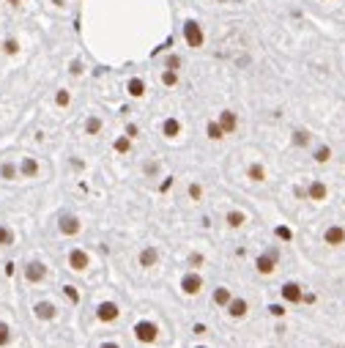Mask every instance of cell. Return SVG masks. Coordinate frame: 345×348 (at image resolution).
I'll use <instances>...</instances> for the list:
<instances>
[{
    "label": "cell",
    "mask_w": 345,
    "mask_h": 348,
    "mask_svg": "<svg viewBox=\"0 0 345 348\" xmlns=\"http://www.w3.org/2000/svg\"><path fill=\"white\" fill-rule=\"evenodd\" d=\"M203 260H206V258H203L200 252H192V255H189V266H195V269H198V266H203Z\"/></svg>",
    "instance_id": "cell-36"
},
{
    "label": "cell",
    "mask_w": 345,
    "mask_h": 348,
    "mask_svg": "<svg viewBox=\"0 0 345 348\" xmlns=\"http://www.w3.org/2000/svg\"><path fill=\"white\" fill-rule=\"evenodd\" d=\"M315 162L318 165H326L329 162V159H331V148H329V145H321V148H315Z\"/></svg>",
    "instance_id": "cell-25"
},
{
    "label": "cell",
    "mask_w": 345,
    "mask_h": 348,
    "mask_svg": "<svg viewBox=\"0 0 345 348\" xmlns=\"http://www.w3.org/2000/svg\"><path fill=\"white\" fill-rule=\"evenodd\" d=\"M129 148H132V137L129 135H124V137L115 140V151H118V153H129Z\"/></svg>",
    "instance_id": "cell-27"
},
{
    "label": "cell",
    "mask_w": 345,
    "mask_h": 348,
    "mask_svg": "<svg viewBox=\"0 0 345 348\" xmlns=\"http://www.w3.org/2000/svg\"><path fill=\"white\" fill-rule=\"evenodd\" d=\"M225 310H227V316H230V318H244V316H247V310H249V304H247V299L233 296Z\"/></svg>",
    "instance_id": "cell-11"
},
{
    "label": "cell",
    "mask_w": 345,
    "mask_h": 348,
    "mask_svg": "<svg viewBox=\"0 0 345 348\" xmlns=\"http://www.w3.org/2000/svg\"><path fill=\"white\" fill-rule=\"evenodd\" d=\"M126 91H129V96H134V99H140L145 93V83L140 77H132L129 83H126Z\"/></svg>",
    "instance_id": "cell-20"
},
{
    "label": "cell",
    "mask_w": 345,
    "mask_h": 348,
    "mask_svg": "<svg viewBox=\"0 0 345 348\" xmlns=\"http://www.w3.org/2000/svg\"><path fill=\"white\" fill-rule=\"evenodd\" d=\"M247 176H249V181H258L260 184V181H266V167L255 162V165L247 167Z\"/></svg>",
    "instance_id": "cell-21"
},
{
    "label": "cell",
    "mask_w": 345,
    "mask_h": 348,
    "mask_svg": "<svg viewBox=\"0 0 345 348\" xmlns=\"http://www.w3.org/2000/svg\"><path fill=\"white\" fill-rule=\"evenodd\" d=\"M44 277H47V266L42 260H30V263L25 266V280H28V283H42Z\"/></svg>",
    "instance_id": "cell-9"
},
{
    "label": "cell",
    "mask_w": 345,
    "mask_h": 348,
    "mask_svg": "<svg viewBox=\"0 0 345 348\" xmlns=\"http://www.w3.org/2000/svg\"><path fill=\"white\" fill-rule=\"evenodd\" d=\"M184 42L192 47V50L203 47V42H206V33H203L200 22H195V19H186V22H184Z\"/></svg>",
    "instance_id": "cell-2"
},
{
    "label": "cell",
    "mask_w": 345,
    "mask_h": 348,
    "mask_svg": "<svg viewBox=\"0 0 345 348\" xmlns=\"http://www.w3.org/2000/svg\"><path fill=\"white\" fill-rule=\"evenodd\" d=\"M162 83H165V85H175V83H178V74H175L173 69H165V74H162Z\"/></svg>",
    "instance_id": "cell-31"
},
{
    "label": "cell",
    "mask_w": 345,
    "mask_h": 348,
    "mask_svg": "<svg viewBox=\"0 0 345 348\" xmlns=\"http://www.w3.org/2000/svg\"><path fill=\"white\" fill-rule=\"evenodd\" d=\"M157 260H159V250H157V247H145V250H140V266H143V269L157 266Z\"/></svg>",
    "instance_id": "cell-15"
},
{
    "label": "cell",
    "mask_w": 345,
    "mask_h": 348,
    "mask_svg": "<svg viewBox=\"0 0 345 348\" xmlns=\"http://www.w3.org/2000/svg\"><path fill=\"white\" fill-rule=\"evenodd\" d=\"M0 176H3L6 181H14V178H17V165H14V162H3V167H0Z\"/></svg>",
    "instance_id": "cell-24"
},
{
    "label": "cell",
    "mask_w": 345,
    "mask_h": 348,
    "mask_svg": "<svg viewBox=\"0 0 345 348\" xmlns=\"http://www.w3.org/2000/svg\"><path fill=\"white\" fill-rule=\"evenodd\" d=\"M269 313H272L274 318H282V316H285V307H282V304H272V307H269Z\"/></svg>",
    "instance_id": "cell-37"
},
{
    "label": "cell",
    "mask_w": 345,
    "mask_h": 348,
    "mask_svg": "<svg viewBox=\"0 0 345 348\" xmlns=\"http://www.w3.org/2000/svg\"><path fill=\"white\" fill-rule=\"evenodd\" d=\"M323 244H329V247H342L345 244V227L342 225H329L326 230H323Z\"/></svg>",
    "instance_id": "cell-7"
},
{
    "label": "cell",
    "mask_w": 345,
    "mask_h": 348,
    "mask_svg": "<svg viewBox=\"0 0 345 348\" xmlns=\"http://www.w3.org/2000/svg\"><path fill=\"white\" fill-rule=\"evenodd\" d=\"M126 135H129V137H137V126L129 124V126H126Z\"/></svg>",
    "instance_id": "cell-39"
},
{
    "label": "cell",
    "mask_w": 345,
    "mask_h": 348,
    "mask_svg": "<svg viewBox=\"0 0 345 348\" xmlns=\"http://www.w3.org/2000/svg\"><path fill=\"white\" fill-rule=\"evenodd\" d=\"M52 3H55V6H63V3H66V0H52Z\"/></svg>",
    "instance_id": "cell-42"
},
{
    "label": "cell",
    "mask_w": 345,
    "mask_h": 348,
    "mask_svg": "<svg viewBox=\"0 0 345 348\" xmlns=\"http://www.w3.org/2000/svg\"><path fill=\"white\" fill-rule=\"evenodd\" d=\"M88 263H91V258H88L85 250H80V247H77V250L69 252V266H71L74 272H85Z\"/></svg>",
    "instance_id": "cell-10"
},
{
    "label": "cell",
    "mask_w": 345,
    "mask_h": 348,
    "mask_svg": "<svg viewBox=\"0 0 345 348\" xmlns=\"http://www.w3.org/2000/svg\"><path fill=\"white\" fill-rule=\"evenodd\" d=\"M313 135H310V129H293V135H290V145L293 148H307Z\"/></svg>",
    "instance_id": "cell-16"
},
{
    "label": "cell",
    "mask_w": 345,
    "mask_h": 348,
    "mask_svg": "<svg viewBox=\"0 0 345 348\" xmlns=\"http://www.w3.org/2000/svg\"><path fill=\"white\" fill-rule=\"evenodd\" d=\"M19 173H22L25 178H33V176L39 173V162H36L33 157H25V159H22V165H19Z\"/></svg>",
    "instance_id": "cell-18"
},
{
    "label": "cell",
    "mask_w": 345,
    "mask_h": 348,
    "mask_svg": "<svg viewBox=\"0 0 345 348\" xmlns=\"http://www.w3.org/2000/svg\"><path fill=\"white\" fill-rule=\"evenodd\" d=\"M58 230L63 233V236H77V233L83 230V222H80V217H74V214H60Z\"/></svg>",
    "instance_id": "cell-4"
},
{
    "label": "cell",
    "mask_w": 345,
    "mask_h": 348,
    "mask_svg": "<svg viewBox=\"0 0 345 348\" xmlns=\"http://www.w3.org/2000/svg\"><path fill=\"white\" fill-rule=\"evenodd\" d=\"M282 299H285L288 304H301L304 288L299 283H285V285H282Z\"/></svg>",
    "instance_id": "cell-8"
},
{
    "label": "cell",
    "mask_w": 345,
    "mask_h": 348,
    "mask_svg": "<svg viewBox=\"0 0 345 348\" xmlns=\"http://www.w3.org/2000/svg\"><path fill=\"white\" fill-rule=\"evenodd\" d=\"M9 244H14V233L6 225H0V247H9Z\"/></svg>",
    "instance_id": "cell-28"
},
{
    "label": "cell",
    "mask_w": 345,
    "mask_h": 348,
    "mask_svg": "<svg viewBox=\"0 0 345 348\" xmlns=\"http://www.w3.org/2000/svg\"><path fill=\"white\" fill-rule=\"evenodd\" d=\"M189 198H192V200H200V198H203V186H200V184H189Z\"/></svg>",
    "instance_id": "cell-33"
},
{
    "label": "cell",
    "mask_w": 345,
    "mask_h": 348,
    "mask_svg": "<svg viewBox=\"0 0 345 348\" xmlns=\"http://www.w3.org/2000/svg\"><path fill=\"white\" fill-rule=\"evenodd\" d=\"M230 299H233L230 288H214V304H216V307H227Z\"/></svg>",
    "instance_id": "cell-19"
},
{
    "label": "cell",
    "mask_w": 345,
    "mask_h": 348,
    "mask_svg": "<svg viewBox=\"0 0 345 348\" xmlns=\"http://www.w3.org/2000/svg\"><path fill=\"white\" fill-rule=\"evenodd\" d=\"M198 348H206V345H198Z\"/></svg>",
    "instance_id": "cell-44"
},
{
    "label": "cell",
    "mask_w": 345,
    "mask_h": 348,
    "mask_svg": "<svg viewBox=\"0 0 345 348\" xmlns=\"http://www.w3.org/2000/svg\"><path fill=\"white\" fill-rule=\"evenodd\" d=\"M85 132H88V135H99V132H101V118H96V115L88 118V121H85Z\"/></svg>",
    "instance_id": "cell-26"
},
{
    "label": "cell",
    "mask_w": 345,
    "mask_h": 348,
    "mask_svg": "<svg viewBox=\"0 0 345 348\" xmlns=\"http://www.w3.org/2000/svg\"><path fill=\"white\" fill-rule=\"evenodd\" d=\"M63 293L69 296V302H74V304L80 302V293H77V288H74V285H66V288H63Z\"/></svg>",
    "instance_id": "cell-32"
},
{
    "label": "cell",
    "mask_w": 345,
    "mask_h": 348,
    "mask_svg": "<svg viewBox=\"0 0 345 348\" xmlns=\"http://www.w3.org/2000/svg\"><path fill=\"white\" fill-rule=\"evenodd\" d=\"M9 3H11V6H14V9H17V6H19V0H9Z\"/></svg>",
    "instance_id": "cell-43"
},
{
    "label": "cell",
    "mask_w": 345,
    "mask_h": 348,
    "mask_svg": "<svg viewBox=\"0 0 345 348\" xmlns=\"http://www.w3.org/2000/svg\"><path fill=\"white\" fill-rule=\"evenodd\" d=\"M162 135L165 137H178L181 135V121L178 118H167V121L162 124Z\"/></svg>",
    "instance_id": "cell-17"
},
{
    "label": "cell",
    "mask_w": 345,
    "mask_h": 348,
    "mask_svg": "<svg viewBox=\"0 0 345 348\" xmlns=\"http://www.w3.org/2000/svg\"><path fill=\"white\" fill-rule=\"evenodd\" d=\"M99 348H121V345H118V343H101Z\"/></svg>",
    "instance_id": "cell-41"
},
{
    "label": "cell",
    "mask_w": 345,
    "mask_h": 348,
    "mask_svg": "<svg viewBox=\"0 0 345 348\" xmlns=\"http://www.w3.org/2000/svg\"><path fill=\"white\" fill-rule=\"evenodd\" d=\"M9 343H11V329H9V324L0 321V345H9Z\"/></svg>",
    "instance_id": "cell-29"
},
{
    "label": "cell",
    "mask_w": 345,
    "mask_h": 348,
    "mask_svg": "<svg viewBox=\"0 0 345 348\" xmlns=\"http://www.w3.org/2000/svg\"><path fill=\"white\" fill-rule=\"evenodd\" d=\"M69 102H71V93L69 91H58L55 93V104L58 107H69Z\"/></svg>",
    "instance_id": "cell-30"
},
{
    "label": "cell",
    "mask_w": 345,
    "mask_h": 348,
    "mask_svg": "<svg viewBox=\"0 0 345 348\" xmlns=\"http://www.w3.org/2000/svg\"><path fill=\"white\" fill-rule=\"evenodd\" d=\"M277 263H280V250H277V247H269L266 252H260V255H258L255 269H258L260 274H274Z\"/></svg>",
    "instance_id": "cell-1"
},
{
    "label": "cell",
    "mask_w": 345,
    "mask_h": 348,
    "mask_svg": "<svg viewBox=\"0 0 345 348\" xmlns=\"http://www.w3.org/2000/svg\"><path fill=\"white\" fill-rule=\"evenodd\" d=\"M134 337L140 340V343H157V337H159V326L154 324V321H137L134 324Z\"/></svg>",
    "instance_id": "cell-3"
},
{
    "label": "cell",
    "mask_w": 345,
    "mask_h": 348,
    "mask_svg": "<svg viewBox=\"0 0 345 348\" xmlns=\"http://www.w3.org/2000/svg\"><path fill=\"white\" fill-rule=\"evenodd\" d=\"M216 121H219L222 129H225V135H233L236 126H239V118H236V112H233V110H222Z\"/></svg>",
    "instance_id": "cell-13"
},
{
    "label": "cell",
    "mask_w": 345,
    "mask_h": 348,
    "mask_svg": "<svg viewBox=\"0 0 345 348\" xmlns=\"http://www.w3.org/2000/svg\"><path fill=\"white\" fill-rule=\"evenodd\" d=\"M326 195H329V186L323 184V181H310V186H307V198L310 200H315V203H321V200H326Z\"/></svg>",
    "instance_id": "cell-12"
},
{
    "label": "cell",
    "mask_w": 345,
    "mask_h": 348,
    "mask_svg": "<svg viewBox=\"0 0 345 348\" xmlns=\"http://www.w3.org/2000/svg\"><path fill=\"white\" fill-rule=\"evenodd\" d=\"M80 71H83V63L74 61V63H71V74H80Z\"/></svg>",
    "instance_id": "cell-40"
},
{
    "label": "cell",
    "mask_w": 345,
    "mask_h": 348,
    "mask_svg": "<svg viewBox=\"0 0 345 348\" xmlns=\"http://www.w3.org/2000/svg\"><path fill=\"white\" fill-rule=\"evenodd\" d=\"M203 288V277L198 272H186L184 277H181V291L186 293V296H198Z\"/></svg>",
    "instance_id": "cell-5"
},
{
    "label": "cell",
    "mask_w": 345,
    "mask_h": 348,
    "mask_svg": "<svg viewBox=\"0 0 345 348\" xmlns=\"http://www.w3.org/2000/svg\"><path fill=\"white\" fill-rule=\"evenodd\" d=\"M3 50H6V52H9V55H17V50H19V44L14 42V38H9V42H6V44H3Z\"/></svg>",
    "instance_id": "cell-34"
},
{
    "label": "cell",
    "mask_w": 345,
    "mask_h": 348,
    "mask_svg": "<svg viewBox=\"0 0 345 348\" xmlns=\"http://www.w3.org/2000/svg\"><path fill=\"white\" fill-rule=\"evenodd\" d=\"M301 302H304V304H315V293H304Z\"/></svg>",
    "instance_id": "cell-38"
},
{
    "label": "cell",
    "mask_w": 345,
    "mask_h": 348,
    "mask_svg": "<svg viewBox=\"0 0 345 348\" xmlns=\"http://www.w3.org/2000/svg\"><path fill=\"white\" fill-rule=\"evenodd\" d=\"M206 135L211 137V140H222V137H225V129L219 126V121H208L206 124Z\"/></svg>",
    "instance_id": "cell-22"
},
{
    "label": "cell",
    "mask_w": 345,
    "mask_h": 348,
    "mask_svg": "<svg viewBox=\"0 0 345 348\" xmlns=\"http://www.w3.org/2000/svg\"><path fill=\"white\" fill-rule=\"evenodd\" d=\"M33 316H36L39 321H52L58 316V310H55V304L52 302H39L36 307H33Z\"/></svg>",
    "instance_id": "cell-14"
},
{
    "label": "cell",
    "mask_w": 345,
    "mask_h": 348,
    "mask_svg": "<svg viewBox=\"0 0 345 348\" xmlns=\"http://www.w3.org/2000/svg\"><path fill=\"white\" fill-rule=\"evenodd\" d=\"M225 222H227L230 227H241V225L247 222V217H244V211H227Z\"/></svg>",
    "instance_id": "cell-23"
},
{
    "label": "cell",
    "mask_w": 345,
    "mask_h": 348,
    "mask_svg": "<svg viewBox=\"0 0 345 348\" xmlns=\"http://www.w3.org/2000/svg\"><path fill=\"white\" fill-rule=\"evenodd\" d=\"M167 69L178 71V69H181V58H178V55H170V58H167Z\"/></svg>",
    "instance_id": "cell-35"
},
{
    "label": "cell",
    "mask_w": 345,
    "mask_h": 348,
    "mask_svg": "<svg viewBox=\"0 0 345 348\" xmlns=\"http://www.w3.org/2000/svg\"><path fill=\"white\" fill-rule=\"evenodd\" d=\"M118 316H121V307L115 302H101L96 307V318L101 324H112V321H118Z\"/></svg>",
    "instance_id": "cell-6"
}]
</instances>
